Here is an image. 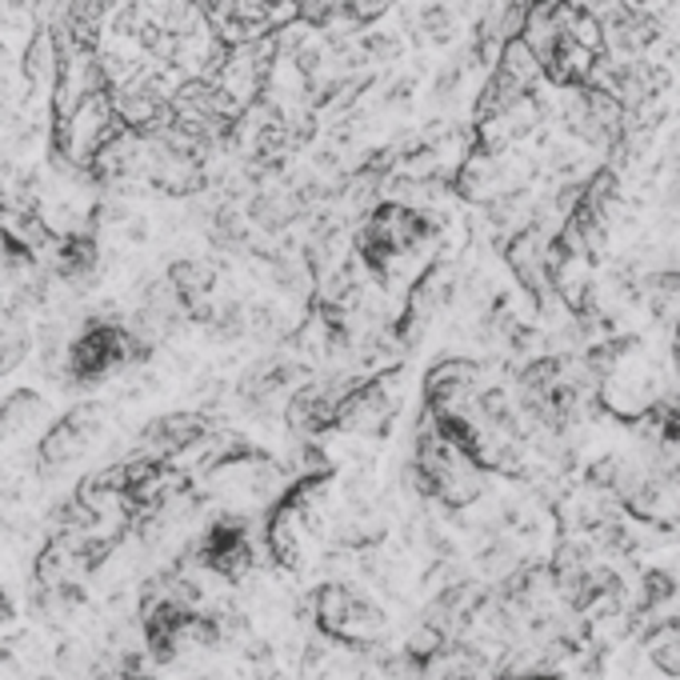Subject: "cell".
Listing matches in <instances>:
<instances>
[{"mask_svg":"<svg viewBox=\"0 0 680 680\" xmlns=\"http://www.w3.org/2000/svg\"><path fill=\"white\" fill-rule=\"evenodd\" d=\"M4 117H9V104H4V100H0V124H4Z\"/></svg>","mask_w":680,"mask_h":680,"instance_id":"obj_16","label":"cell"},{"mask_svg":"<svg viewBox=\"0 0 680 680\" xmlns=\"http://www.w3.org/2000/svg\"><path fill=\"white\" fill-rule=\"evenodd\" d=\"M124 240H132V244H144V240H149V220L132 217L129 224H124Z\"/></svg>","mask_w":680,"mask_h":680,"instance_id":"obj_13","label":"cell"},{"mask_svg":"<svg viewBox=\"0 0 680 680\" xmlns=\"http://www.w3.org/2000/svg\"><path fill=\"white\" fill-rule=\"evenodd\" d=\"M0 64H9V52H4V49H0Z\"/></svg>","mask_w":680,"mask_h":680,"instance_id":"obj_17","label":"cell"},{"mask_svg":"<svg viewBox=\"0 0 680 680\" xmlns=\"http://www.w3.org/2000/svg\"><path fill=\"white\" fill-rule=\"evenodd\" d=\"M220 272H224V264H217V260H204V257H177L169 260V269H164V277L177 284V292L184 300H189V309L197 312L200 304H209L212 297H217V284H220Z\"/></svg>","mask_w":680,"mask_h":680,"instance_id":"obj_5","label":"cell"},{"mask_svg":"<svg viewBox=\"0 0 680 680\" xmlns=\"http://www.w3.org/2000/svg\"><path fill=\"white\" fill-rule=\"evenodd\" d=\"M649 660H652V669L664 672V677H680V620H672V629L660 640H652Z\"/></svg>","mask_w":680,"mask_h":680,"instance_id":"obj_12","label":"cell"},{"mask_svg":"<svg viewBox=\"0 0 680 680\" xmlns=\"http://www.w3.org/2000/svg\"><path fill=\"white\" fill-rule=\"evenodd\" d=\"M357 49L360 57L369 60L372 69H392L400 60V37L397 32H384L377 29V24H369V29L357 32Z\"/></svg>","mask_w":680,"mask_h":680,"instance_id":"obj_11","label":"cell"},{"mask_svg":"<svg viewBox=\"0 0 680 680\" xmlns=\"http://www.w3.org/2000/svg\"><path fill=\"white\" fill-rule=\"evenodd\" d=\"M677 600V577L669 569H644L640 572V584H637V612L652 617V612L669 609Z\"/></svg>","mask_w":680,"mask_h":680,"instance_id":"obj_10","label":"cell"},{"mask_svg":"<svg viewBox=\"0 0 680 680\" xmlns=\"http://www.w3.org/2000/svg\"><path fill=\"white\" fill-rule=\"evenodd\" d=\"M44 417H49V400L40 397L37 389H12L9 397L0 400V444L37 429Z\"/></svg>","mask_w":680,"mask_h":680,"instance_id":"obj_8","label":"cell"},{"mask_svg":"<svg viewBox=\"0 0 680 680\" xmlns=\"http://www.w3.org/2000/svg\"><path fill=\"white\" fill-rule=\"evenodd\" d=\"M660 17L637 0H612L609 9L600 12V37L604 49L617 57H644L660 40Z\"/></svg>","mask_w":680,"mask_h":680,"instance_id":"obj_3","label":"cell"},{"mask_svg":"<svg viewBox=\"0 0 680 680\" xmlns=\"http://www.w3.org/2000/svg\"><path fill=\"white\" fill-rule=\"evenodd\" d=\"M104 417H109V409H104L100 400H84V404L64 412V417H60L37 444L40 477L49 480V477H57L64 464H72V460L97 440V432L104 429Z\"/></svg>","mask_w":680,"mask_h":680,"instance_id":"obj_1","label":"cell"},{"mask_svg":"<svg viewBox=\"0 0 680 680\" xmlns=\"http://www.w3.org/2000/svg\"><path fill=\"white\" fill-rule=\"evenodd\" d=\"M409 24L417 29V37H424L429 44H452L460 32L457 4H452V0H417Z\"/></svg>","mask_w":680,"mask_h":680,"instance_id":"obj_9","label":"cell"},{"mask_svg":"<svg viewBox=\"0 0 680 680\" xmlns=\"http://www.w3.org/2000/svg\"><path fill=\"white\" fill-rule=\"evenodd\" d=\"M60 69H64V57H60V44L52 37L49 24H37V32L29 37L24 52H20V77L29 84H57Z\"/></svg>","mask_w":680,"mask_h":680,"instance_id":"obj_7","label":"cell"},{"mask_svg":"<svg viewBox=\"0 0 680 680\" xmlns=\"http://www.w3.org/2000/svg\"><path fill=\"white\" fill-rule=\"evenodd\" d=\"M32 352H37V324L29 320V312L0 300V377L17 372Z\"/></svg>","mask_w":680,"mask_h":680,"instance_id":"obj_6","label":"cell"},{"mask_svg":"<svg viewBox=\"0 0 680 680\" xmlns=\"http://www.w3.org/2000/svg\"><path fill=\"white\" fill-rule=\"evenodd\" d=\"M212 437V420L204 412H164V417H152L149 424H140L137 432V449L144 457H177V452L192 449L200 440Z\"/></svg>","mask_w":680,"mask_h":680,"instance_id":"obj_4","label":"cell"},{"mask_svg":"<svg viewBox=\"0 0 680 680\" xmlns=\"http://www.w3.org/2000/svg\"><path fill=\"white\" fill-rule=\"evenodd\" d=\"M44 257H49V260H44V264H49V272L57 277V284L69 292V297L84 300V297H92V292H97L100 272H104V260H100L97 232H92L89 224L60 232L57 244H52Z\"/></svg>","mask_w":680,"mask_h":680,"instance_id":"obj_2","label":"cell"},{"mask_svg":"<svg viewBox=\"0 0 680 680\" xmlns=\"http://www.w3.org/2000/svg\"><path fill=\"white\" fill-rule=\"evenodd\" d=\"M9 620H12V604H9V597L0 592V624H9Z\"/></svg>","mask_w":680,"mask_h":680,"instance_id":"obj_14","label":"cell"},{"mask_svg":"<svg viewBox=\"0 0 680 680\" xmlns=\"http://www.w3.org/2000/svg\"><path fill=\"white\" fill-rule=\"evenodd\" d=\"M40 680H52V677H40Z\"/></svg>","mask_w":680,"mask_h":680,"instance_id":"obj_18","label":"cell"},{"mask_svg":"<svg viewBox=\"0 0 680 680\" xmlns=\"http://www.w3.org/2000/svg\"><path fill=\"white\" fill-rule=\"evenodd\" d=\"M12 204H9V189H4V184H0V217H4V212H9Z\"/></svg>","mask_w":680,"mask_h":680,"instance_id":"obj_15","label":"cell"}]
</instances>
